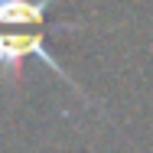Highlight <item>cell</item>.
<instances>
[{"instance_id": "1", "label": "cell", "mask_w": 153, "mask_h": 153, "mask_svg": "<svg viewBox=\"0 0 153 153\" xmlns=\"http://www.w3.org/2000/svg\"><path fill=\"white\" fill-rule=\"evenodd\" d=\"M26 56H36L39 62H46L59 78H65V82L72 85L68 72H65L59 62L52 59V52L46 49L42 33H0V68H13V72L20 75V72H23V59H26Z\"/></svg>"}, {"instance_id": "2", "label": "cell", "mask_w": 153, "mask_h": 153, "mask_svg": "<svg viewBox=\"0 0 153 153\" xmlns=\"http://www.w3.org/2000/svg\"><path fill=\"white\" fill-rule=\"evenodd\" d=\"M52 0H0V26H46Z\"/></svg>"}]
</instances>
